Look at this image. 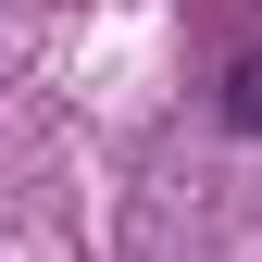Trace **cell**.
<instances>
[{
    "mask_svg": "<svg viewBox=\"0 0 262 262\" xmlns=\"http://www.w3.org/2000/svg\"><path fill=\"white\" fill-rule=\"evenodd\" d=\"M225 125H237V138H262V50L225 75Z\"/></svg>",
    "mask_w": 262,
    "mask_h": 262,
    "instance_id": "1",
    "label": "cell"
}]
</instances>
